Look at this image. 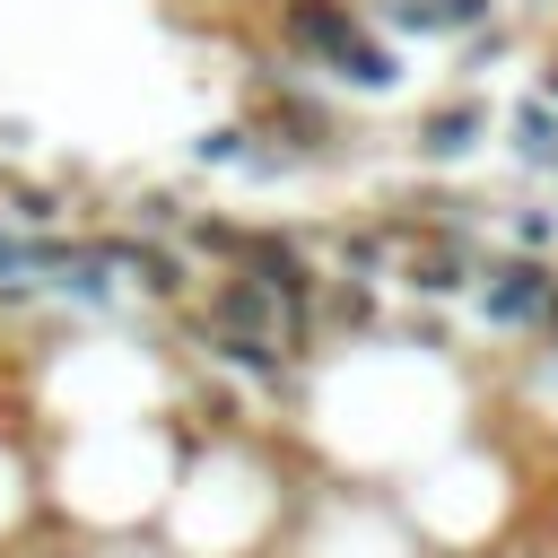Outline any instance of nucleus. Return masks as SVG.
Masks as SVG:
<instances>
[{"mask_svg":"<svg viewBox=\"0 0 558 558\" xmlns=\"http://www.w3.org/2000/svg\"><path fill=\"white\" fill-rule=\"evenodd\" d=\"M488 131H497V105H488L480 87H453L445 105H427V113L410 122V157H418V166H462V157L488 148Z\"/></svg>","mask_w":558,"mask_h":558,"instance_id":"nucleus-3","label":"nucleus"},{"mask_svg":"<svg viewBox=\"0 0 558 558\" xmlns=\"http://www.w3.org/2000/svg\"><path fill=\"white\" fill-rule=\"evenodd\" d=\"M270 44L331 96H392L410 78V52L375 35L357 0H270Z\"/></svg>","mask_w":558,"mask_h":558,"instance_id":"nucleus-1","label":"nucleus"},{"mask_svg":"<svg viewBox=\"0 0 558 558\" xmlns=\"http://www.w3.org/2000/svg\"><path fill=\"white\" fill-rule=\"evenodd\" d=\"M514 9H549V0H506V17H514Z\"/></svg>","mask_w":558,"mask_h":558,"instance_id":"nucleus-11","label":"nucleus"},{"mask_svg":"<svg viewBox=\"0 0 558 558\" xmlns=\"http://www.w3.org/2000/svg\"><path fill=\"white\" fill-rule=\"evenodd\" d=\"M506 52H514V17H497V26H480V35H453V70H462V87H480L488 61H506Z\"/></svg>","mask_w":558,"mask_h":558,"instance_id":"nucleus-7","label":"nucleus"},{"mask_svg":"<svg viewBox=\"0 0 558 558\" xmlns=\"http://www.w3.org/2000/svg\"><path fill=\"white\" fill-rule=\"evenodd\" d=\"M357 9H366V26L392 35V44H436V9H427V0H357Z\"/></svg>","mask_w":558,"mask_h":558,"instance_id":"nucleus-6","label":"nucleus"},{"mask_svg":"<svg viewBox=\"0 0 558 558\" xmlns=\"http://www.w3.org/2000/svg\"><path fill=\"white\" fill-rule=\"evenodd\" d=\"M541 96H549V105H558V52H549V61H541Z\"/></svg>","mask_w":558,"mask_h":558,"instance_id":"nucleus-10","label":"nucleus"},{"mask_svg":"<svg viewBox=\"0 0 558 558\" xmlns=\"http://www.w3.org/2000/svg\"><path fill=\"white\" fill-rule=\"evenodd\" d=\"M497 140H506V157H514L523 174H549V183H558V105H549L541 87L497 113Z\"/></svg>","mask_w":558,"mask_h":558,"instance_id":"nucleus-4","label":"nucleus"},{"mask_svg":"<svg viewBox=\"0 0 558 558\" xmlns=\"http://www.w3.org/2000/svg\"><path fill=\"white\" fill-rule=\"evenodd\" d=\"M471 305L488 331H558V262L549 253H497L471 279Z\"/></svg>","mask_w":558,"mask_h":558,"instance_id":"nucleus-2","label":"nucleus"},{"mask_svg":"<svg viewBox=\"0 0 558 558\" xmlns=\"http://www.w3.org/2000/svg\"><path fill=\"white\" fill-rule=\"evenodd\" d=\"M427 9H436V44L480 35V26H497V17H506V0H427Z\"/></svg>","mask_w":558,"mask_h":558,"instance_id":"nucleus-9","label":"nucleus"},{"mask_svg":"<svg viewBox=\"0 0 558 558\" xmlns=\"http://www.w3.org/2000/svg\"><path fill=\"white\" fill-rule=\"evenodd\" d=\"M497 227H506V253H549V244H558V209H549V201L497 209Z\"/></svg>","mask_w":558,"mask_h":558,"instance_id":"nucleus-8","label":"nucleus"},{"mask_svg":"<svg viewBox=\"0 0 558 558\" xmlns=\"http://www.w3.org/2000/svg\"><path fill=\"white\" fill-rule=\"evenodd\" d=\"M0 209H9V227H61L70 218V183H0Z\"/></svg>","mask_w":558,"mask_h":558,"instance_id":"nucleus-5","label":"nucleus"}]
</instances>
